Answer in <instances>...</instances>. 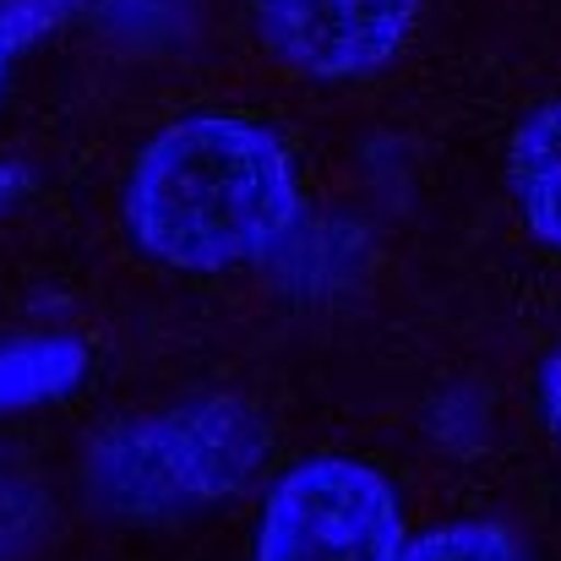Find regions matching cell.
<instances>
[{
	"label": "cell",
	"instance_id": "obj_1",
	"mask_svg": "<svg viewBox=\"0 0 561 561\" xmlns=\"http://www.w3.org/2000/svg\"><path fill=\"white\" fill-rule=\"evenodd\" d=\"M131 245L175 273H234L273 256L300 224V170L251 115H186L126 175Z\"/></svg>",
	"mask_w": 561,
	"mask_h": 561
},
{
	"label": "cell",
	"instance_id": "obj_2",
	"mask_svg": "<svg viewBox=\"0 0 561 561\" xmlns=\"http://www.w3.org/2000/svg\"><path fill=\"white\" fill-rule=\"evenodd\" d=\"M267 463V425L251 403L202 392L104 431L88 453V496L126 524H175L234 502Z\"/></svg>",
	"mask_w": 561,
	"mask_h": 561
},
{
	"label": "cell",
	"instance_id": "obj_3",
	"mask_svg": "<svg viewBox=\"0 0 561 561\" xmlns=\"http://www.w3.org/2000/svg\"><path fill=\"white\" fill-rule=\"evenodd\" d=\"M409 540L398 485L376 463L317 453L267 485L251 561H403Z\"/></svg>",
	"mask_w": 561,
	"mask_h": 561
},
{
	"label": "cell",
	"instance_id": "obj_4",
	"mask_svg": "<svg viewBox=\"0 0 561 561\" xmlns=\"http://www.w3.org/2000/svg\"><path fill=\"white\" fill-rule=\"evenodd\" d=\"M262 49L311 82H360L403 55L420 0H245Z\"/></svg>",
	"mask_w": 561,
	"mask_h": 561
},
{
	"label": "cell",
	"instance_id": "obj_5",
	"mask_svg": "<svg viewBox=\"0 0 561 561\" xmlns=\"http://www.w3.org/2000/svg\"><path fill=\"white\" fill-rule=\"evenodd\" d=\"M507 186L540 245L561 251V99L535 110L507 148Z\"/></svg>",
	"mask_w": 561,
	"mask_h": 561
},
{
	"label": "cell",
	"instance_id": "obj_6",
	"mask_svg": "<svg viewBox=\"0 0 561 561\" xmlns=\"http://www.w3.org/2000/svg\"><path fill=\"white\" fill-rule=\"evenodd\" d=\"M93 366L88 344L71 333H27L0 344V414H27L60 403L82 387Z\"/></svg>",
	"mask_w": 561,
	"mask_h": 561
},
{
	"label": "cell",
	"instance_id": "obj_7",
	"mask_svg": "<svg viewBox=\"0 0 561 561\" xmlns=\"http://www.w3.org/2000/svg\"><path fill=\"white\" fill-rule=\"evenodd\" d=\"M403 561H529V557L513 540V529L485 524V518H453V524H436V529L414 535Z\"/></svg>",
	"mask_w": 561,
	"mask_h": 561
},
{
	"label": "cell",
	"instance_id": "obj_8",
	"mask_svg": "<svg viewBox=\"0 0 561 561\" xmlns=\"http://www.w3.org/2000/svg\"><path fill=\"white\" fill-rule=\"evenodd\" d=\"M82 0H0V88L22 49H33L44 33H55Z\"/></svg>",
	"mask_w": 561,
	"mask_h": 561
},
{
	"label": "cell",
	"instance_id": "obj_9",
	"mask_svg": "<svg viewBox=\"0 0 561 561\" xmlns=\"http://www.w3.org/2000/svg\"><path fill=\"white\" fill-rule=\"evenodd\" d=\"M27 507H33V496L22 485L0 480V551H11V546L27 540Z\"/></svg>",
	"mask_w": 561,
	"mask_h": 561
},
{
	"label": "cell",
	"instance_id": "obj_10",
	"mask_svg": "<svg viewBox=\"0 0 561 561\" xmlns=\"http://www.w3.org/2000/svg\"><path fill=\"white\" fill-rule=\"evenodd\" d=\"M535 403H540L546 431L561 442V350H551V355L540 360V376H535Z\"/></svg>",
	"mask_w": 561,
	"mask_h": 561
},
{
	"label": "cell",
	"instance_id": "obj_11",
	"mask_svg": "<svg viewBox=\"0 0 561 561\" xmlns=\"http://www.w3.org/2000/svg\"><path fill=\"white\" fill-rule=\"evenodd\" d=\"M22 186H27V170L22 164H0V207H11L22 196Z\"/></svg>",
	"mask_w": 561,
	"mask_h": 561
}]
</instances>
